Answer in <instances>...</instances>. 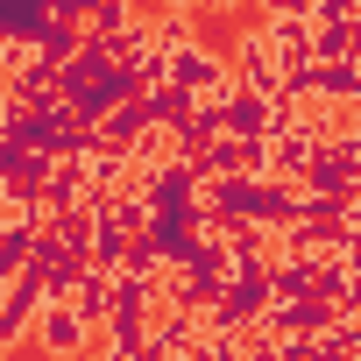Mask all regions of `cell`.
Returning a JSON list of instances; mask_svg holds the SVG:
<instances>
[{
  "instance_id": "obj_1",
  "label": "cell",
  "mask_w": 361,
  "mask_h": 361,
  "mask_svg": "<svg viewBox=\"0 0 361 361\" xmlns=\"http://www.w3.org/2000/svg\"><path fill=\"white\" fill-rule=\"evenodd\" d=\"M36 347H43V361H85V347H92V326L78 319V305H50L43 319H36V333H29Z\"/></svg>"
}]
</instances>
